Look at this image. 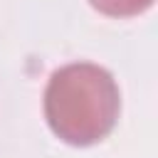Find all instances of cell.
<instances>
[{"instance_id": "6da1fadb", "label": "cell", "mask_w": 158, "mask_h": 158, "mask_svg": "<svg viewBox=\"0 0 158 158\" xmlns=\"http://www.w3.org/2000/svg\"><path fill=\"white\" fill-rule=\"evenodd\" d=\"M121 111V94L111 72L91 62L59 67L44 89V118L52 133L69 146L104 141Z\"/></svg>"}, {"instance_id": "7a4b0ae2", "label": "cell", "mask_w": 158, "mask_h": 158, "mask_svg": "<svg viewBox=\"0 0 158 158\" xmlns=\"http://www.w3.org/2000/svg\"><path fill=\"white\" fill-rule=\"evenodd\" d=\"M89 5L109 17H133L146 12L153 0H89Z\"/></svg>"}]
</instances>
